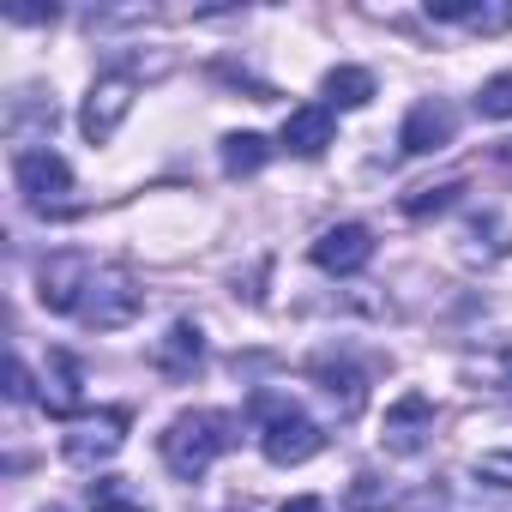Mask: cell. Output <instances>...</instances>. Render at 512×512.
<instances>
[{
  "instance_id": "6da1fadb",
  "label": "cell",
  "mask_w": 512,
  "mask_h": 512,
  "mask_svg": "<svg viewBox=\"0 0 512 512\" xmlns=\"http://www.w3.org/2000/svg\"><path fill=\"white\" fill-rule=\"evenodd\" d=\"M163 464L181 476V482H199L229 446H235V416L223 410H181L169 428H163Z\"/></svg>"
},
{
  "instance_id": "7a4b0ae2",
  "label": "cell",
  "mask_w": 512,
  "mask_h": 512,
  "mask_svg": "<svg viewBox=\"0 0 512 512\" xmlns=\"http://www.w3.org/2000/svg\"><path fill=\"white\" fill-rule=\"evenodd\" d=\"M253 416H260L266 428H260V452L272 458V464H308L320 446H326V434H320V422L314 416H302L290 398H272V392H253Z\"/></svg>"
},
{
  "instance_id": "3957f363",
  "label": "cell",
  "mask_w": 512,
  "mask_h": 512,
  "mask_svg": "<svg viewBox=\"0 0 512 512\" xmlns=\"http://www.w3.org/2000/svg\"><path fill=\"white\" fill-rule=\"evenodd\" d=\"M139 308H145V290H139L121 266H97V278H91V290H85V302H79L73 320H85V326H97V332H115V326H127Z\"/></svg>"
},
{
  "instance_id": "277c9868",
  "label": "cell",
  "mask_w": 512,
  "mask_h": 512,
  "mask_svg": "<svg viewBox=\"0 0 512 512\" xmlns=\"http://www.w3.org/2000/svg\"><path fill=\"white\" fill-rule=\"evenodd\" d=\"M91 278H97V260H91V253H49L43 272H37V302H43L49 314H79Z\"/></svg>"
},
{
  "instance_id": "5b68a950",
  "label": "cell",
  "mask_w": 512,
  "mask_h": 512,
  "mask_svg": "<svg viewBox=\"0 0 512 512\" xmlns=\"http://www.w3.org/2000/svg\"><path fill=\"white\" fill-rule=\"evenodd\" d=\"M13 175H19V193H25L37 211H67L73 169H67V157H61V151H49V145H37V151H19Z\"/></svg>"
},
{
  "instance_id": "8992f818",
  "label": "cell",
  "mask_w": 512,
  "mask_h": 512,
  "mask_svg": "<svg viewBox=\"0 0 512 512\" xmlns=\"http://www.w3.org/2000/svg\"><path fill=\"white\" fill-rule=\"evenodd\" d=\"M133 91H139V79H133V73H103V79L91 85L85 115H79V127H85V139H91V145H109V139L121 133V121L133 115Z\"/></svg>"
},
{
  "instance_id": "52a82bcc",
  "label": "cell",
  "mask_w": 512,
  "mask_h": 512,
  "mask_svg": "<svg viewBox=\"0 0 512 512\" xmlns=\"http://www.w3.org/2000/svg\"><path fill=\"white\" fill-rule=\"evenodd\" d=\"M368 260H374V235H368V223H332V229L314 241V266L332 272V278H356Z\"/></svg>"
},
{
  "instance_id": "ba28073f",
  "label": "cell",
  "mask_w": 512,
  "mask_h": 512,
  "mask_svg": "<svg viewBox=\"0 0 512 512\" xmlns=\"http://www.w3.org/2000/svg\"><path fill=\"white\" fill-rule=\"evenodd\" d=\"M452 133H458V115H452V103H440V97H422V103L404 115L398 151H404V157H428V151H446V145H452Z\"/></svg>"
},
{
  "instance_id": "9c48e42d",
  "label": "cell",
  "mask_w": 512,
  "mask_h": 512,
  "mask_svg": "<svg viewBox=\"0 0 512 512\" xmlns=\"http://www.w3.org/2000/svg\"><path fill=\"white\" fill-rule=\"evenodd\" d=\"M121 440H127V410H97V416H79L61 446L73 464H103L121 452Z\"/></svg>"
},
{
  "instance_id": "30bf717a",
  "label": "cell",
  "mask_w": 512,
  "mask_h": 512,
  "mask_svg": "<svg viewBox=\"0 0 512 512\" xmlns=\"http://www.w3.org/2000/svg\"><path fill=\"white\" fill-rule=\"evenodd\" d=\"M278 145H284L290 157H320V151L332 145V109H326V103H302V109H290L284 127H278Z\"/></svg>"
},
{
  "instance_id": "8fae6325",
  "label": "cell",
  "mask_w": 512,
  "mask_h": 512,
  "mask_svg": "<svg viewBox=\"0 0 512 512\" xmlns=\"http://www.w3.org/2000/svg\"><path fill=\"white\" fill-rule=\"evenodd\" d=\"M434 428V398L428 392H404L392 410H386V452H416L422 446V434Z\"/></svg>"
},
{
  "instance_id": "7c38bea8",
  "label": "cell",
  "mask_w": 512,
  "mask_h": 512,
  "mask_svg": "<svg viewBox=\"0 0 512 512\" xmlns=\"http://www.w3.org/2000/svg\"><path fill=\"white\" fill-rule=\"evenodd\" d=\"M314 386L326 392V404L338 410V422H350V416H362V404H368V380H362V368H350V362H314Z\"/></svg>"
},
{
  "instance_id": "4fadbf2b",
  "label": "cell",
  "mask_w": 512,
  "mask_h": 512,
  "mask_svg": "<svg viewBox=\"0 0 512 512\" xmlns=\"http://www.w3.org/2000/svg\"><path fill=\"white\" fill-rule=\"evenodd\" d=\"M199 356H205V338H199L193 320H175V326L157 338V350H151L157 374H169V380H187V374L199 368Z\"/></svg>"
},
{
  "instance_id": "5bb4252c",
  "label": "cell",
  "mask_w": 512,
  "mask_h": 512,
  "mask_svg": "<svg viewBox=\"0 0 512 512\" xmlns=\"http://www.w3.org/2000/svg\"><path fill=\"white\" fill-rule=\"evenodd\" d=\"M49 386H43V404L55 410V416H79V404H85V368L67 356V350H49V374H43Z\"/></svg>"
},
{
  "instance_id": "9a60e30c",
  "label": "cell",
  "mask_w": 512,
  "mask_h": 512,
  "mask_svg": "<svg viewBox=\"0 0 512 512\" xmlns=\"http://www.w3.org/2000/svg\"><path fill=\"white\" fill-rule=\"evenodd\" d=\"M464 380H470L476 392L512 398V344H500V350H470V356H464Z\"/></svg>"
},
{
  "instance_id": "2e32d148",
  "label": "cell",
  "mask_w": 512,
  "mask_h": 512,
  "mask_svg": "<svg viewBox=\"0 0 512 512\" xmlns=\"http://www.w3.org/2000/svg\"><path fill=\"white\" fill-rule=\"evenodd\" d=\"M374 103V73L368 67H332L326 73V109H368Z\"/></svg>"
},
{
  "instance_id": "e0dca14e",
  "label": "cell",
  "mask_w": 512,
  "mask_h": 512,
  "mask_svg": "<svg viewBox=\"0 0 512 512\" xmlns=\"http://www.w3.org/2000/svg\"><path fill=\"white\" fill-rule=\"evenodd\" d=\"M91 512H151V506L127 476H97L91 482Z\"/></svg>"
},
{
  "instance_id": "ac0fdd59",
  "label": "cell",
  "mask_w": 512,
  "mask_h": 512,
  "mask_svg": "<svg viewBox=\"0 0 512 512\" xmlns=\"http://www.w3.org/2000/svg\"><path fill=\"white\" fill-rule=\"evenodd\" d=\"M266 157H272V145H266L260 133H229V139H223V169H229V175L266 169Z\"/></svg>"
},
{
  "instance_id": "d6986e66",
  "label": "cell",
  "mask_w": 512,
  "mask_h": 512,
  "mask_svg": "<svg viewBox=\"0 0 512 512\" xmlns=\"http://www.w3.org/2000/svg\"><path fill=\"white\" fill-rule=\"evenodd\" d=\"M476 115H482V121H512V73H494V79L476 91Z\"/></svg>"
},
{
  "instance_id": "ffe728a7",
  "label": "cell",
  "mask_w": 512,
  "mask_h": 512,
  "mask_svg": "<svg viewBox=\"0 0 512 512\" xmlns=\"http://www.w3.org/2000/svg\"><path fill=\"white\" fill-rule=\"evenodd\" d=\"M458 193H464V181H440V187H410V193H404V211H410V217H428V211H446V205H452Z\"/></svg>"
},
{
  "instance_id": "44dd1931",
  "label": "cell",
  "mask_w": 512,
  "mask_h": 512,
  "mask_svg": "<svg viewBox=\"0 0 512 512\" xmlns=\"http://www.w3.org/2000/svg\"><path fill=\"white\" fill-rule=\"evenodd\" d=\"M386 500H392V488H386L380 476H368V470H362V476L350 482V512H380Z\"/></svg>"
},
{
  "instance_id": "7402d4cb",
  "label": "cell",
  "mask_w": 512,
  "mask_h": 512,
  "mask_svg": "<svg viewBox=\"0 0 512 512\" xmlns=\"http://www.w3.org/2000/svg\"><path fill=\"white\" fill-rule=\"evenodd\" d=\"M476 476L494 482V488H512V452H482L476 458Z\"/></svg>"
},
{
  "instance_id": "603a6c76",
  "label": "cell",
  "mask_w": 512,
  "mask_h": 512,
  "mask_svg": "<svg viewBox=\"0 0 512 512\" xmlns=\"http://www.w3.org/2000/svg\"><path fill=\"white\" fill-rule=\"evenodd\" d=\"M7 392H13V398H31V368H25L19 356L7 362Z\"/></svg>"
},
{
  "instance_id": "cb8c5ba5",
  "label": "cell",
  "mask_w": 512,
  "mask_h": 512,
  "mask_svg": "<svg viewBox=\"0 0 512 512\" xmlns=\"http://www.w3.org/2000/svg\"><path fill=\"white\" fill-rule=\"evenodd\" d=\"M31 115H37V121H43V127L55 133V103H49V109H31ZM7 127H13V133L25 127V103H13V115H7Z\"/></svg>"
},
{
  "instance_id": "d4e9b609",
  "label": "cell",
  "mask_w": 512,
  "mask_h": 512,
  "mask_svg": "<svg viewBox=\"0 0 512 512\" xmlns=\"http://www.w3.org/2000/svg\"><path fill=\"white\" fill-rule=\"evenodd\" d=\"M278 512H326V500H314V494H296V500H284Z\"/></svg>"
},
{
  "instance_id": "484cf974",
  "label": "cell",
  "mask_w": 512,
  "mask_h": 512,
  "mask_svg": "<svg viewBox=\"0 0 512 512\" xmlns=\"http://www.w3.org/2000/svg\"><path fill=\"white\" fill-rule=\"evenodd\" d=\"M49 512H61V506H49Z\"/></svg>"
}]
</instances>
